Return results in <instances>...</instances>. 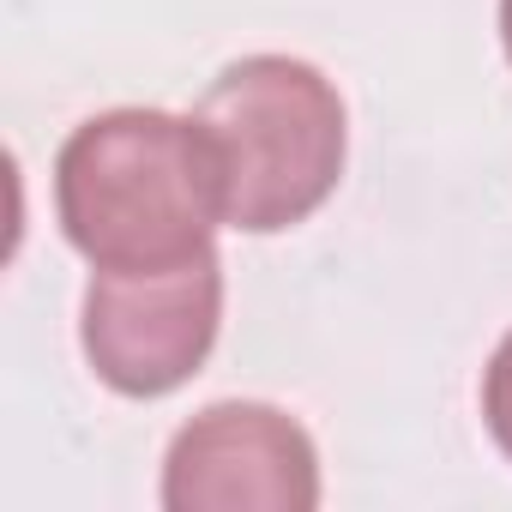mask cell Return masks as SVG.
<instances>
[{"instance_id": "1", "label": "cell", "mask_w": 512, "mask_h": 512, "mask_svg": "<svg viewBox=\"0 0 512 512\" xmlns=\"http://www.w3.org/2000/svg\"><path fill=\"white\" fill-rule=\"evenodd\" d=\"M61 235L91 272H175L217 253L223 163L199 115L103 109L55 157Z\"/></svg>"}, {"instance_id": "2", "label": "cell", "mask_w": 512, "mask_h": 512, "mask_svg": "<svg viewBox=\"0 0 512 512\" xmlns=\"http://www.w3.org/2000/svg\"><path fill=\"white\" fill-rule=\"evenodd\" d=\"M223 163V223L278 235L308 223L344 181L350 115L338 85L296 55L229 61L193 103Z\"/></svg>"}, {"instance_id": "3", "label": "cell", "mask_w": 512, "mask_h": 512, "mask_svg": "<svg viewBox=\"0 0 512 512\" xmlns=\"http://www.w3.org/2000/svg\"><path fill=\"white\" fill-rule=\"evenodd\" d=\"M223 332V260L175 272H91L79 344L91 374L121 398L181 392Z\"/></svg>"}, {"instance_id": "4", "label": "cell", "mask_w": 512, "mask_h": 512, "mask_svg": "<svg viewBox=\"0 0 512 512\" xmlns=\"http://www.w3.org/2000/svg\"><path fill=\"white\" fill-rule=\"evenodd\" d=\"M169 512H314L320 452L314 434L260 398L205 404L163 452Z\"/></svg>"}, {"instance_id": "5", "label": "cell", "mask_w": 512, "mask_h": 512, "mask_svg": "<svg viewBox=\"0 0 512 512\" xmlns=\"http://www.w3.org/2000/svg\"><path fill=\"white\" fill-rule=\"evenodd\" d=\"M482 422H488L494 446L512 458V332L494 344V356L482 368Z\"/></svg>"}, {"instance_id": "6", "label": "cell", "mask_w": 512, "mask_h": 512, "mask_svg": "<svg viewBox=\"0 0 512 512\" xmlns=\"http://www.w3.org/2000/svg\"><path fill=\"white\" fill-rule=\"evenodd\" d=\"M500 49H506V61H512V0H500Z\"/></svg>"}]
</instances>
